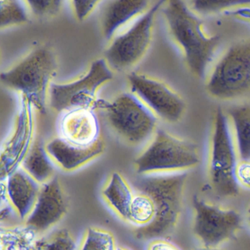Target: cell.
Returning <instances> with one entry per match:
<instances>
[{
	"mask_svg": "<svg viewBox=\"0 0 250 250\" xmlns=\"http://www.w3.org/2000/svg\"><path fill=\"white\" fill-rule=\"evenodd\" d=\"M250 5V0H191L190 8L197 14L210 15Z\"/></svg>",
	"mask_w": 250,
	"mask_h": 250,
	"instance_id": "26",
	"label": "cell"
},
{
	"mask_svg": "<svg viewBox=\"0 0 250 250\" xmlns=\"http://www.w3.org/2000/svg\"><path fill=\"white\" fill-rule=\"evenodd\" d=\"M129 91L141 99L159 120L178 122L185 113V101L166 83L141 73H130L127 77Z\"/></svg>",
	"mask_w": 250,
	"mask_h": 250,
	"instance_id": "11",
	"label": "cell"
},
{
	"mask_svg": "<svg viewBox=\"0 0 250 250\" xmlns=\"http://www.w3.org/2000/svg\"><path fill=\"white\" fill-rule=\"evenodd\" d=\"M62 113L59 122L60 137L68 143L88 146L102 137L96 109L75 108Z\"/></svg>",
	"mask_w": 250,
	"mask_h": 250,
	"instance_id": "15",
	"label": "cell"
},
{
	"mask_svg": "<svg viewBox=\"0 0 250 250\" xmlns=\"http://www.w3.org/2000/svg\"><path fill=\"white\" fill-rule=\"evenodd\" d=\"M227 115L234 133L238 159L250 160V102L232 106Z\"/></svg>",
	"mask_w": 250,
	"mask_h": 250,
	"instance_id": "19",
	"label": "cell"
},
{
	"mask_svg": "<svg viewBox=\"0 0 250 250\" xmlns=\"http://www.w3.org/2000/svg\"><path fill=\"white\" fill-rule=\"evenodd\" d=\"M58 69L55 50L49 45H38L0 73V83L24 96L37 112L46 114Z\"/></svg>",
	"mask_w": 250,
	"mask_h": 250,
	"instance_id": "3",
	"label": "cell"
},
{
	"mask_svg": "<svg viewBox=\"0 0 250 250\" xmlns=\"http://www.w3.org/2000/svg\"><path fill=\"white\" fill-rule=\"evenodd\" d=\"M134 195V190L131 183L119 172L110 174L102 190L105 203L119 217L127 222Z\"/></svg>",
	"mask_w": 250,
	"mask_h": 250,
	"instance_id": "18",
	"label": "cell"
},
{
	"mask_svg": "<svg viewBox=\"0 0 250 250\" xmlns=\"http://www.w3.org/2000/svg\"><path fill=\"white\" fill-rule=\"evenodd\" d=\"M36 234L27 225L24 228H0V249H27V246L34 244Z\"/></svg>",
	"mask_w": 250,
	"mask_h": 250,
	"instance_id": "24",
	"label": "cell"
},
{
	"mask_svg": "<svg viewBox=\"0 0 250 250\" xmlns=\"http://www.w3.org/2000/svg\"><path fill=\"white\" fill-rule=\"evenodd\" d=\"M2 50H1V49H0V63H1V61H2Z\"/></svg>",
	"mask_w": 250,
	"mask_h": 250,
	"instance_id": "34",
	"label": "cell"
},
{
	"mask_svg": "<svg viewBox=\"0 0 250 250\" xmlns=\"http://www.w3.org/2000/svg\"><path fill=\"white\" fill-rule=\"evenodd\" d=\"M192 203L193 232L205 248H216L224 244L241 228V215L235 210L210 204L197 196Z\"/></svg>",
	"mask_w": 250,
	"mask_h": 250,
	"instance_id": "10",
	"label": "cell"
},
{
	"mask_svg": "<svg viewBox=\"0 0 250 250\" xmlns=\"http://www.w3.org/2000/svg\"><path fill=\"white\" fill-rule=\"evenodd\" d=\"M115 235L109 229L100 227H89L79 244L82 250H114L117 249Z\"/></svg>",
	"mask_w": 250,
	"mask_h": 250,
	"instance_id": "23",
	"label": "cell"
},
{
	"mask_svg": "<svg viewBox=\"0 0 250 250\" xmlns=\"http://www.w3.org/2000/svg\"><path fill=\"white\" fill-rule=\"evenodd\" d=\"M235 175L239 187L250 188V160L239 159L237 162Z\"/></svg>",
	"mask_w": 250,
	"mask_h": 250,
	"instance_id": "30",
	"label": "cell"
},
{
	"mask_svg": "<svg viewBox=\"0 0 250 250\" xmlns=\"http://www.w3.org/2000/svg\"><path fill=\"white\" fill-rule=\"evenodd\" d=\"M102 0H71L74 17L78 21H85L94 12Z\"/></svg>",
	"mask_w": 250,
	"mask_h": 250,
	"instance_id": "28",
	"label": "cell"
},
{
	"mask_svg": "<svg viewBox=\"0 0 250 250\" xmlns=\"http://www.w3.org/2000/svg\"><path fill=\"white\" fill-rule=\"evenodd\" d=\"M161 11L188 69L195 77L204 78L220 46L221 38L205 30L203 21L184 0H166Z\"/></svg>",
	"mask_w": 250,
	"mask_h": 250,
	"instance_id": "1",
	"label": "cell"
},
{
	"mask_svg": "<svg viewBox=\"0 0 250 250\" xmlns=\"http://www.w3.org/2000/svg\"><path fill=\"white\" fill-rule=\"evenodd\" d=\"M247 221H248L249 225L250 226V208L248 212V216H247Z\"/></svg>",
	"mask_w": 250,
	"mask_h": 250,
	"instance_id": "33",
	"label": "cell"
},
{
	"mask_svg": "<svg viewBox=\"0 0 250 250\" xmlns=\"http://www.w3.org/2000/svg\"><path fill=\"white\" fill-rule=\"evenodd\" d=\"M148 6L149 0H111L102 14L104 37L109 42L120 30L145 14Z\"/></svg>",
	"mask_w": 250,
	"mask_h": 250,
	"instance_id": "16",
	"label": "cell"
},
{
	"mask_svg": "<svg viewBox=\"0 0 250 250\" xmlns=\"http://www.w3.org/2000/svg\"><path fill=\"white\" fill-rule=\"evenodd\" d=\"M165 1L158 0L129 28L109 41L104 58L113 71H128L144 58L153 39L156 17Z\"/></svg>",
	"mask_w": 250,
	"mask_h": 250,
	"instance_id": "9",
	"label": "cell"
},
{
	"mask_svg": "<svg viewBox=\"0 0 250 250\" xmlns=\"http://www.w3.org/2000/svg\"><path fill=\"white\" fill-rule=\"evenodd\" d=\"M200 162L198 147L163 129L156 130L147 146L134 160L137 175L182 172Z\"/></svg>",
	"mask_w": 250,
	"mask_h": 250,
	"instance_id": "4",
	"label": "cell"
},
{
	"mask_svg": "<svg viewBox=\"0 0 250 250\" xmlns=\"http://www.w3.org/2000/svg\"><path fill=\"white\" fill-rule=\"evenodd\" d=\"M77 241L71 232L67 229H58L52 233L35 241L36 250H78Z\"/></svg>",
	"mask_w": 250,
	"mask_h": 250,
	"instance_id": "25",
	"label": "cell"
},
{
	"mask_svg": "<svg viewBox=\"0 0 250 250\" xmlns=\"http://www.w3.org/2000/svg\"><path fill=\"white\" fill-rule=\"evenodd\" d=\"M155 213L154 202L150 194L134 190L128 222L134 224L137 228L146 226L153 221Z\"/></svg>",
	"mask_w": 250,
	"mask_h": 250,
	"instance_id": "22",
	"label": "cell"
},
{
	"mask_svg": "<svg viewBox=\"0 0 250 250\" xmlns=\"http://www.w3.org/2000/svg\"><path fill=\"white\" fill-rule=\"evenodd\" d=\"M147 249L151 250H174L180 248L169 241L168 238H156L149 241Z\"/></svg>",
	"mask_w": 250,
	"mask_h": 250,
	"instance_id": "31",
	"label": "cell"
},
{
	"mask_svg": "<svg viewBox=\"0 0 250 250\" xmlns=\"http://www.w3.org/2000/svg\"><path fill=\"white\" fill-rule=\"evenodd\" d=\"M44 147L55 165L62 170L73 172L100 157L104 153L106 144L102 137L90 146H77L59 136L49 140Z\"/></svg>",
	"mask_w": 250,
	"mask_h": 250,
	"instance_id": "14",
	"label": "cell"
},
{
	"mask_svg": "<svg viewBox=\"0 0 250 250\" xmlns=\"http://www.w3.org/2000/svg\"><path fill=\"white\" fill-rule=\"evenodd\" d=\"M30 17L21 0H0V30L26 25Z\"/></svg>",
	"mask_w": 250,
	"mask_h": 250,
	"instance_id": "21",
	"label": "cell"
},
{
	"mask_svg": "<svg viewBox=\"0 0 250 250\" xmlns=\"http://www.w3.org/2000/svg\"><path fill=\"white\" fill-rule=\"evenodd\" d=\"M238 158L229 118L218 108L213 117L208 167L210 186L220 197H235L239 193L235 175Z\"/></svg>",
	"mask_w": 250,
	"mask_h": 250,
	"instance_id": "7",
	"label": "cell"
},
{
	"mask_svg": "<svg viewBox=\"0 0 250 250\" xmlns=\"http://www.w3.org/2000/svg\"><path fill=\"white\" fill-rule=\"evenodd\" d=\"M8 198L18 216L25 221L37 201L42 184L20 167L5 181Z\"/></svg>",
	"mask_w": 250,
	"mask_h": 250,
	"instance_id": "17",
	"label": "cell"
},
{
	"mask_svg": "<svg viewBox=\"0 0 250 250\" xmlns=\"http://www.w3.org/2000/svg\"><path fill=\"white\" fill-rule=\"evenodd\" d=\"M69 202L58 176L42 184L37 201L25 225L36 233L44 232L61 222L68 210Z\"/></svg>",
	"mask_w": 250,
	"mask_h": 250,
	"instance_id": "13",
	"label": "cell"
},
{
	"mask_svg": "<svg viewBox=\"0 0 250 250\" xmlns=\"http://www.w3.org/2000/svg\"><path fill=\"white\" fill-rule=\"evenodd\" d=\"M30 17L49 20L57 17L63 7L64 0H21Z\"/></svg>",
	"mask_w": 250,
	"mask_h": 250,
	"instance_id": "27",
	"label": "cell"
},
{
	"mask_svg": "<svg viewBox=\"0 0 250 250\" xmlns=\"http://www.w3.org/2000/svg\"><path fill=\"white\" fill-rule=\"evenodd\" d=\"M32 104L20 95V104L11 136L0 151V183L20 169L34 143L36 112Z\"/></svg>",
	"mask_w": 250,
	"mask_h": 250,
	"instance_id": "12",
	"label": "cell"
},
{
	"mask_svg": "<svg viewBox=\"0 0 250 250\" xmlns=\"http://www.w3.org/2000/svg\"><path fill=\"white\" fill-rule=\"evenodd\" d=\"M21 167L40 184L55 176L54 162L46 153L44 144L40 141L34 142Z\"/></svg>",
	"mask_w": 250,
	"mask_h": 250,
	"instance_id": "20",
	"label": "cell"
},
{
	"mask_svg": "<svg viewBox=\"0 0 250 250\" xmlns=\"http://www.w3.org/2000/svg\"><path fill=\"white\" fill-rule=\"evenodd\" d=\"M187 178V171H182L137 175L131 181L134 190L150 194L156 209L150 224L133 231L137 239L149 241L153 238H169L173 233L182 214Z\"/></svg>",
	"mask_w": 250,
	"mask_h": 250,
	"instance_id": "2",
	"label": "cell"
},
{
	"mask_svg": "<svg viewBox=\"0 0 250 250\" xmlns=\"http://www.w3.org/2000/svg\"><path fill=\"white\" fill-rule=\"evenodd\" d=\"M224 14L229 16V17L238 19V20H241V21L250 23V5L238 7V8H234V9L225 11Z\"/></svg>",
	"mask_w": 250,
	"mask_h": 250,
	"instance_id": "32",
	"label": "cell"
},
{
	"mask_svg": "<svg viewBox=\"0 0 250 250\" xmlns=\"http://www.w3.org/2000/svg\"><path fill=\"white\" fill-rule=\"evenodd\" d=\"M113 72L104 58H99L79 78L65 83L54 81L49 89V107L58 113L75 108L96 110L99 90L113 80Z\"/></svg>",
	"mask_w": 250,
	"mask_h": 250,
	"instance_id": "8",
	"label": "cell"
},
{
	"mask_svg": "<svg viewBox=\"0 0 250 250\" xmlns=\"http://www.w3.org/2000/svg\"><path fill=\"white\" fill-rule=\"evenodd\" d=\"M208 93L222 101L250 96V37L229 46L208 72Z\"/></svg>",
	"mask_w": 250,
	"mask_h": 250,
	"instance_id": "5",
	"label": "cell"
},
{
	"mask_svg": "<svg viewBox=\"0 0 250 250\" xmlns=\"http://www.w3.org/2000/svg\"><path fill=\"white\" fill-rule=\"evenodd\" d=\"M17 216L7 194L5 181L0 183V222H6ZM19 218V217H18Z\"/></svg>",
	"mask_w": 250,
	"mask_h": 250,
	"instance_id": "29",
	"label": "cell"
},
{
	"mask_svg": "<svg viewBox=\"0 0 250 250\" xmlns=\"http://www.w3.org/2000/svg\"><path fill=\"white\" fill-rule=\"evenodd\" d=\"M98 109H104L114 132L131 146L143 144L157 130V115L131 91L121 93L111 101L100 99Z\"/></svg>",
	"mask_w": 250,
	"mask_h": 250,
	"instance_id": "6",
	"label": "cell"
}]
</instances>
